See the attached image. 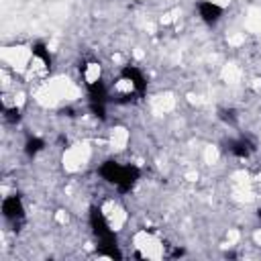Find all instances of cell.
Here are the masks:
<instances>
[{"instance_id": "obj_5", "label": "cell", "mask_w": 261, "mask_h": 261, "mask_svg": "<svg viewBox=\"0 0 261 261\" xmlns=\"http://www.w3.org/2000/svg\"><path fill=\"white\" fill-rule=\"evenodd\" d=\"M230 151H232L237 157H247V155L253 151V145H251L247 139H239V141H234V143H232Z\"/></svg>"}, {"instance_id": "obj_1", "label": "cell", "mask_w": 261, "mask_h": 261, "mask_svg": "<svg viewBox=\"0 0 261 261\" xmlns=\"http://www.w3.org/2000/svg\"><path fill=\"white\" fill-rule=\"evenodd\" d=\"M100 171H102V175L110 184L118 186L120 190H128L137 181V177H139V169L137 167H133V165H118L116 161L104 163Z\"/></svg>"}, {"instance_id": "obj_3", "label": "cell", "mask_w": 261, "mask_h": 261, "mask_svg": "<svg viewBox=\"0 0 261 261\" xmlns=\"http://www.w3.org/2000/svg\"><path fill=\"white\" fill-rule=\"evenodd\" d=\"M200 16L206 22H216L220 18V8L214 2H200Z\"/></svg>"}, {"instance_id": "obj_2", "label": "cell", "mask_w": 261, "mask_h": 261, "mask_svg": "<svg viewBox=\"0 0 261 261\" xmlns=\"http://www.w3.org/2000/svg\"><path fill=\"white\" fill-rule=\"evenodd\" d=\"M2 214H4L6 220H12V222L22 220L24 210H22V202H20V198H16V196L6 198V200L2 202Z\"/></svg>"}, {"instance_id": "obj_6", "label": "cell", "mask_w": 261, "mask_h": 261, "mask_svg": "<svg viewBox=\"0 0 261 261\" xmlns=\"http://www.w3.org/2000/svg\"><path fill=\"white\" fill-rule=\"evenodd\" d=\"M41 147H43V143H41L39 139H33V141H29V149H27V151H29V153H37Z\"/></svg>"}, {"instance_id": "obj_4", "label": "cell", "mask_w": 261, "mask_h": 261, "mask_svg": "<svg viewBox=\"0 0 261 261\" xmlns=\"http://www.w3.org/2000/svg\"><path fill=\"white\" fill-rule=\"evenodd\" d=\"M84 80H86L88 88L94 86V84H98L100 82V65L98 63H88L84 67Z\"/></svg>"}]
</instances>
